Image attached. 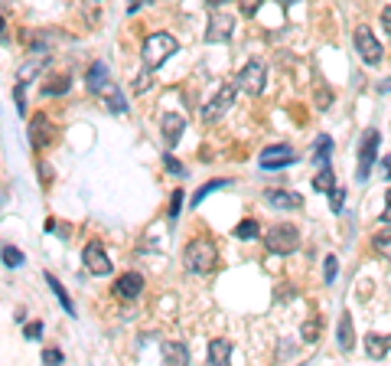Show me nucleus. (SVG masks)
Returning a JSON list of instances; mask_svg holds the SVG:
<instances>
[{
  "instance_id": "1",
  "label": "nucleus",
  "mask_w": 391,
  "mask_h": 366,
  "mask_svg": "<svg viewBox=\"0 0 391 366\" xmlns=\"http://www.w3.org/2000/svg\"><path fill=\"white\" fill-rule=\"evenodd\" d=\"M183 262L189 272L196 275H209L215 268V262H219V252H215V242L209 239H192L189 245L183 249Z\"/></svg>"
},
{
  "instance_id": "2",
  "label": "nucleus",
  "mask_w": 391,
  "mask_h": 366,
  "mask_svg": "<svg viewBox=\"0 0 391 366\" xmlns=\"http://www.w3.org/2000/svg\"><path fill=\"white\" fill-rule=\"evenodd\" d=\"M179 49V43L170 33H154V36L144 39V49H140V56H144V66L147 69H160L163 63H167L170 56Z\"/></svg>"
},
{
  "instance_id": "3",
  "label": "nucleus",
  "mask_w": 391,
  "mask_h": 366,
  "mask_svg": "<svg viewBox=\"0 0 391 366\" xmlns=\"http://www.w3.org/2000/svg\"><path fill=\"white\" fill-rule=\"evenodd\" d=\"M264 245H268L274 255H291L300 249V229L291 223H281V226H271L264 233Z\"/></svg>"
},
{
  "instance_id": "4",
  "label": "nucleus",
  "mask_w": 391,
  "mask_h": 366,
  "mask_svg": "<svg viewBox=\"0 0 391 366\" xmlns=\"http://www.w3.org/2000/svg\"><path fill=\"white\" fill-rule=\"evenodd\" d=\"M355 49H359V56H362V63L365 66H378L382 63V43L375 39V33L368 30V26H359L355 30Z\"/></svg>"
},
{
  "instance_id": "5",
  "label": "nucleus",
  "mask_w": 391,
  "mask_h": 366,
  "mask_svg": "<svg viewBox=\"0 0 391 366\" xmlns=\"http://www.w3.org/2000/svg\"><path fill=\"white\" fill-rule=\"evenodd\" d=\"M238 88L241 92H248V95H261L264 92V86H268V76H264V66L261 63H248V66H241V72H238Z\"/></svg>"
},
{
  "instance_id": "6",
  "label": "nucleus",
  "mask_w": 391,
  "mask_h": 366,
  "mask_svg": "<svg viewBox=\"0 0 391 366\" xmlns=\"http://www.w3.org/2000/svg\"><path fill=\"white\" fill-rule=\"evenodd\" d=\"M378 144H382V134L378 131H368L365 141H362V148H359V183H365L368 173H372V164H375V157H378Z\"/></svg>"
},
{
  "instance_id": "7",
  "label": "nucleus",
  "mask_w": 391,
  "mask_h": 366,
  "mask_svg": "<svg viewBox=\"0 0 391 366\" xmlns=\"http://www.w3.org/2000/svg\"><path fill=\"white\" fill-rule=\"evenodd\" d=\"M82 262L92 275H111V258H108V252L101 249L98 242H88V245H85Z\"/></svg>"
},
{
  "instance_id": "8",
  "label": "nucleus",
  "mask_w": 391,
  "mask_h": 366,
  "mask_svg": "<svg viewBox=\"0 0 391 366\" xmlns=\"http://www.w3.org/2000/svg\"><path fill=\"white\" fill-rule=\"evenodd\" d=\"M231 101H235V86H222L215 92V98L202 108V118H206V121H219V118L231 108Z\"/></svg>"
},
{
  "instance_id": "9",
  "label": "nucleus",
  "mask_w": 391,
  "mask_h": 366,
  "mask_svg": "<svg viewBox=\"0 0 391 366\" xmlns=\"http://www.w3.org/2000/svg\"><path fill=\"white\" fill-rule=\"evenodd\" d=\"M297 164V154H293L287 144H281V148H268L264 154H261V167L264 171H277V167H291Z\"/></svg>"
},
{
  "instance_id": "10",
  "label": "nucleus",
  "mask_w": 391,
  "mask_h": 366,
  "mask_svg": "<svg viewBox=\"0 0 391 366\" xmlns=\"http://www.w3.org/2000/svg\"><path fill=\"white\" fill-rule=\"evenodd\" d=\"M53 141V125H49L46 115H33L30 118V144L33 148H46Z\"/></svg>"
},
{
  "instance_id": "11",
  "label": "nucleus",
  "mask_w": 391,
  "mask_h": 366,
  "mask_svg": "<svg viewBox=\"0 0 391 366\" xmlns=\"http://www.w3.org/2000/svg\"><path fill=\"white\" fill-rule=\"evenodd\" d=\"M140 291H144V275H137V272L121 275V278H118V285H115V295L124 298V301H134Z\"/></svg>"
},
{
  "instance_id": "12",
  "label": "nucleus",
  "mask_w": 391,
  "mask_h": 366,
  "mask_svg": "<svg viewBox=\"0 0 391 366\" xmlns=\"http://www.w3.org/2000/svg\"><path fill=\"white\" fill-rule=\"evenodd\" d=\"M264 200L277 210H300L303 206V196L300 193H291V190H264Z\"/></svg>"
},
{
  "instance_id": "13",
  "label": "nucleus",
  "mask_w": 391,
  "mask_h": 366,
  "mask_svg": "<svg viewBox=\"0 0 391 366\" xmlns=\"http://www.w3.org/2000/svg\"><path fill=\"white\" fill-rule=\"evenodd\" d=\"M163 141H167L170 148H177L179 144V138H183V128H186V121L179 115H163Z\"/></svg>"
},
{
  "instance_id": "14",
  "label": "nucleus",
  "mask_w": 391,
  "mask_h": 366,
  "mask_svg": "<svg viewBox=\"0 0 391 366\" xmlns=\"http://www.w3.org/2000/svg\"><path fill=\"white\" fill-rule=\"evenodd\" d=\"M231 24H235V20H231V16H212V20H209V30H206V39L209 43H219V39H229L231 36Z\"/></svg>"
},
{
  "instance_id": "15",
  "label": "nucleus",
  "mask_w": 391,
  "mask_h": 366,
  "mask_svg": "<svg viewBox=\"0 0 391 366\" xmlns=\"http://www.w3.org/2000/svg\"><path fill=\"white\" fill-rule=\"evenodd\" d=\"M85 82H88V88H92V92H101V95H105L108 88H111V78H108V66H105V63H95L92 69H88V78H85Z\"/></svg>"
},
{
  "instance_id": "16",
  "label": "nucleus",
  "mask_w": 391,
  "mask_h": 366,
  "mask_svg": "<svg viewBox=\"0 0 391 366\" xmlns=\"http://www.w3.org/2000/svg\"><path fill=\"white\" fill-rule=\"evenodd\" d=\"M160 353H163V360H167V363H177V366H186V363H189V350H186V343L167 340V343L160 347Z\"/></svg>"
},
{
  "instance_id": "17",
  "label": "nucleus",
  "mask_w": 391,
  "mask_h": 366,
  "mask_svg": "<svg viewBox=\"0 0 391 366\" xmlns=\"http://www.w3.org/2000/svg\"><path fill=\"white\" fill-rule=\"evenodd\" d=\"M365 350L372 360H382L391 350V334H368L365 337Z\"/></svg>"
},
{
  "instance_id": "18",
  "label": "nucleus",
  "mask_w": 391,
  "mask_h": 366,
  "mask_svg": "<svg viewBox=\"0 0 391 366\" xmlns=\"http://www.w3.org/2000/svg\"><path fill=\"white\" fill-rule=\"evenodd\" d=\"M229 360H231V343L225 340V337H215V340L209 343V363L222 366V363H229Z\"/></svg>"
},
{
  "instance_id": "19",
  "label": "nucleus",
  "mask_w": 391,
  "mask_h": 366,
  "mask_svg": "<svg viewBox=\"0 0 391 366\" xmlns=\"http://www.w3.org/2000/svg\"><path fill=\"white\" fill-rule=\"evenodd\" d=\"M353 343H355V334H353V317L349 314H343L339 317V350H353Z\"/></svg>"
},
{
  "instance_id": "20",
  "label": "nucleus",
  "mask_w": 391,
  "mask_h": 366,
  "mask_svg": "<svg viewBox=\"0 0 391 366\" xmlns=\"http://www.w3.org/2000/svg\"><path fill=\"white\" fill-rule=\"evenodd\" d=\"M49 59L43 56V59H30L26 66H20V72H16V86H26V82H33V76L36 72H43V66H46Z\"/></svg>"
},
{
  "instance_id": "21",
  "label": "nucleus",
  "mask_w": 391,
  "mask_h": 366,
  "mask_svg": "<svg viewBox=\"0 0 391 366\" xmlns=\"http://www.w3.org/2000/svg\"><path fill=\"white\" fill-rule=\"evenodd\" d=\"M43 278H46V285H49V288H53V295L56 298H59V301H62V307H66V314H75V307H72V298L69 295H66V288H62V285H59V281H56L53 278V275H43Z\"/></svg>"
},
{
  "instance_id": "22",
  "label": "nucleus",
  "mask_w": 391,
  "mask_h": 366,
  "mask_svg": "<svg viewBox=\"0 0 391 366\" xmlns=\"http://www.w3.org/2000/svg\"><path fill=\"white\" fill-rule=\"evenodd\" d=\"M229 183H231V180H209L206 187H199V190H196V196H192V206H199V203L206 200L209 193H215V190H225V187H229Z\"/></svg>"
},
{
  "instance_id": "23",
  "label": "nucleus",
  "mask_w": 391,
  "mask_h": 366,
  "mask_svg": "<svg viewBox=\"0 0 391 366\" xmlns=\"http://www.w3.org/2000/svg\"><path fill=\"white\" fill-rule=\"evenodd\" d=\"M330 151H333V138H326V134H323V138H316L313 161H316V164H326V161H330Z\"/></svg>"
},
{
  "instance_id": "24",
  "label": "nucleus",
  "mask_w": 391,
  "mask_h": 366,
  "mask_svg": "<svg viewBox=\"0 0 391 366\" xmlns=\"http://www.w3.org/2000/svg\"><path fill=\"white\" fill-rule=\"evenodd\" d=\"M235 235H238V239H258V235H261L258 219H245V223H238V226H235Z\"/></svg>"
},
{
  "instance_id": "25",
  "label": "nucleus",
  "mask_w": 391,
  "mask_h": 366,
  "mask_svg": "<svg viewBox=\"0 0 391 366\" xmlns=\"http://www.w3.org/2000/svg\"><path fill=\"white\" fill-rule=\"evenodd\" d=\"M69 86H72L69 76H56L53 82H46V86H43V95H62V92H69Z\"/></svg>"
},
{
  "instance_id": "26",
  "label": "nucleus",
  "mask_w": 391,
  "mask_h": 366,
  "mask_svg": "<svg viewBox=\"0 0 391 366\" xmlns=\"http://www.w3.org/2000/svg\"><path fill=\"white\" fill-rule=\"evenodd\" d=\"M333 187H336V177H333V171H320L313 177V190H320V193H330Z\"/></svg>"
},
{
  "instance_id": "27",
  "label": "nucleus",
  "mask_w": 391,
  "mask_h": 366,
  "mask_svg": "<svg viewBox=\"0 0 391 366\" xmlns=\"http://www.w3.org/2000/svg\"><path fill=\"white\" fill-rule=\"evenodd\" d=\"M375 249H378V255H385V258H391V229H382V233H375Z\"/></svg>"
},
{
  "instance_id": "28",
  "label": "nucleus",
  "mask_w": 391,
  "mask_h": 366,
  "mask_svg": "<svg viewBox=\"0 0 391 366\" xmlns=\"http://www.w3.org/2000/svg\"><path fill=\"white\" fill-rule=\"evenodd\" d=\"M4 265H10V268H16V265H24V252L20 249H14V245H4Z\"/></svg>"
},
{
  "instance_id": "29",
  "label": "nucleus",
  "mask_w": 391,
  "mask_h": 366,
  "mask_svg": "<svg viewBox=\"0 0 391 366\" xmlns=\"http://www.w3.org/2000/svg\"><path fill=\"white\" fill-rule=\"evenodd\" d=\"M333 105V88L316 82V108H330Z\"/></svg>"
},
{
  "instance_id": "30",
  "label": "nucleus",
  "mask_w": 391,
  "mask_h": 366,
  "mask_svg": "<svg viewBox=\"0 0 391 366\" xmlns=\"http://www.w3.org/2000/svg\"><path fill=\"white\" fill-rule=\"evenodd\" d=\"M105 98H108V111H118V115H124V111H127L124 98L115 92V88H108V92H105Z\"/></svg>"
},
{
  "instance_id": "31",
  "label": "nucleus",
  "mask_w": 391,
  "mask_h": 366,
  "mask_svg": "<svg viewBox=\"0 0 391 366\" xmlns=\"http://www.w3.org/2000/svg\"><path fill=\"white\" fill-rule=\"evenodd\" d=\"M336 272H339L336 258L326 255V262H323V278H326V285H333V281H336Z\"/></svg>"
},
{
  "instance_id": "32",
  "label": "nucleus",
  "mask_w": 391,
  "mask_h": 366,
  "mask_svg": "<svg viewBox=\"0 0 391 366\" xmlns=\"http://www.w3.org/2000/svg\"><path fill=\"white\" fill-rule=\"evenodd\" d=\"M300 334H303V340H307V343H313L316 337H320V320H316V317H313V320H307Z\"/></svg>"
},
{
  "instance_id": "33",
  "label": "nucleus",
  "mask_w": 391,
  "mask_h": 366,
  "mask_svg": "<svg viewBox=\"0 0 391 366\" xmlns=\"http://www.w3.org/2000/svg\"><path fill=\"white\" fill-rule=\"evenodd\" d=\"M261 4H264V0H241V14L245 16H254L261 10Z\"/></svg>"
},
{
  "instance_id": "34",
  "label": "nucleus",
  "mask_w": 391,
  "mask_h": 366,
  "mask_svg": "<svg viewBox=\"0 0 391 366\" xmlns=\"http://www.w3.org/2000/svg\"><path fill=\"white\" fill-rule=\"evenodd\" d=\"M330 193H333V213H343V200H345V190L333 187Z\"/></svg>"
},
{
  "instance_id": "35",
  "label": "nucleus",
  "mask_w": 391,
  "mask_h": 366,
  "mask_svg": "<svg viewBox=\"0 0 391 366\" xmlns=\"http://www.w3.org/2000/svg\"><path fill=\"white\" fill-rule=\"evenodd\" d=\"M26 340H39V334H43V324H39V320H33V324H26Z\"/></svg>"
},
{
  "instance_id": "36",
  "label": "nucleus",
  "mask_w": 391,
  "mask_h": 366,
  "mask_svg": "<svg viewBox=\"0 0 391 366\" xmlns=\"http://www.w3.org/2000/svg\"><path fill=\"white\" fill-rule=\"evenodd\" d=\"M179 203H183V190H177V193H173V206H170V219H177V216H179Z\"/></svg>"
},
{
  "instance_id": "37",
  "label": "nucleus",
  "mask_w": 391,
  "mask_h": 366,
  "mask_svg": "<svg viewBox=\"0 0 391 366\" xmlns=\"http://www.w3.org/2000/svg\"><path fill=\"white\" fill-rule=\"evenodd\" d=\"M43 360H46V363H62V353L56 350V347H49V350H43Z\"/></svg>"
},
{
  "instance_id": "38",
  "label": "nucleus",
  "mask_w": 391,
  "mask_h": 366,
  "mask_svg": "<svg viewBox=\"0 0 391 366\" xmlns=\"http://www.w3.org/2000/svg\"><path fill=\"white\" fill-rule=\"evenodd\" d=\"M167 167H170L173 173H186V167L179 164V161H173V157H167Z\"/></svg>"
},
{
  "instance_id": "39",
  "label": "nucleus",
  "mask_w": 391,
  "mask_h": 366,
  "mask_svg": "<svg viewBox=\"0 0 391 366\" xmlns=\"http://www.w3.org/2000/svg\"><path fill=\"white\" fill-rule=\"evenodd\" d=\"M382 24H385V30L391 33V7H385V10H382Z\"/></svg>"
},
{
  "instance_id": "40",
  "label": "nucleus",
  "mask_w": 391,
  "mask_h": 366,
  "mask_svg": "<svg viewBox=\"0 0 391 366\" xmlns=\"http://www.w3.org/2000/svg\"><path fill=\"white\" fill-rule=\"evenodd\" d=\"M385 203H388V210H385L382 223H391V190H388V193H385Z\"/></svg>"
},
{
  "instance_id": "41",
  "label": "nucleus",
  "mask_w": 391,
  "mask_h": 366,
  "mask_svg": "<svg viewBox=\"0 0 391 366\" xmlns=\"http://www.w3.org/2000/svg\"><path fill=\"white\" fill-rule=\"evenodd\" d=\"M382 167H385V173H388V177H391V154L382 161Z\"/></svg>"
},
{
  "instance_id": "42",
  "label": "nucleus",
  "mask_w": 391,
  "mask_h": 366,
  "mask_svg": "<svg viewBox=\"0 0 391 366\" xmlns=\"http://www.w3.org/2000/svg\"><path fill=\"white\" fill-rule=\"evenodd\" d=\"M229 0H209V7H225Z\"/></svg>"
},
{
  "instance_id": "43",
  "label": "nucleus",
  "mask_w": 391,
  "mask_h": 366,
  "mask_svg": "<svg viewBox=\"0 0 391 366\" xmlns=\"http://www.w3.org/2000/svg\"><path fill=\"white\" fill-rule=\"evenodd\" d=\"M378 92H391V78H388V82H382V86H378Z\"/></svg>"
},
{
  "instance_id": "44",
  "label": "nucleus",
  "mask_w": 391,
  "mask_h": 366,
  "mask_svg": "<svg viewBox=\"0 0 391 366\" xmlns=\"http://www.w3.org/2000/svg\"><path fill=\"white\" fill-rule=\"evenodd\" d=\"M137 4H140V0H130V10H137Z\"/></svg>"
},
{
  "instance_id": "45",
  "label": "nucleus",
  "mask_w": 391,
  "mask_h": 366,
  "mask_svg": "<svg viewBox=\"0 0 391 366\" xmlns=\"http://www.w3.org/2000/svg\"><path fill=\"white\" fill-rule=\"evenodd\" d=\"M281 4H284V7H291V4H297V0H281Z\"/></svg>"
},
{
  "instance_id": "46",
  "label": "nucleus",
  "mask_w": 391,
  "mask_h": 366,
  "mask_svg": "<svg viewBox=\"0 0 391 366\" xmlns=\"http://www.w3.org/2000/svg\"><path fill=\"white\" fill-rule=\"evenodd\" d=\"M0 36H4V16H0Z\"/></svg>"
}]
</instances>
